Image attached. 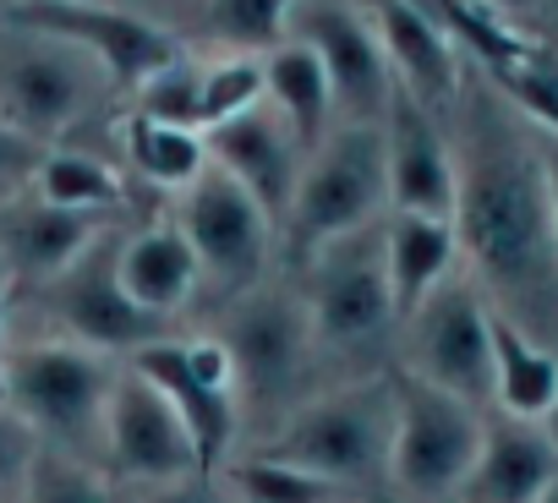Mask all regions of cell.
<instances>
[{"mask_svg":"<svg viewBox=\"0 0 558 503\" xmlns=\"http://www.w3.org/2000/svg\"><path fill=\"white\" fill-rule=\"evenodd\" d=\"M454 154V241L487 312L558 356V224L542 148L493 94L465 99Z\"/></svg>","mask_w":558,"mask_h":503,"instance_id":"6da1fadb","label":"cell"},{"mask_svg":"<svg viewBox=\"0 0 558 503\" xmlns=\"http://www.w3.org/2000/svg\"><path fill=\"white\" fill-rule=\"evenodd\" d=\"M214 340L225 345L230 372H235V421H241V432H257V443L274 438L279 427H286V416L313 394V383L324 372L302 285L263 280L246 296L225 302V318H219Z\"/></svg>","mask_w":558,"mask_h":503,"instance_id":"7a4b0ae2","label":"cell"},{"mask_svg":"<svg viewBox=\"0 0 558 503\" xmlns=\"http://www.w3.org/2000/svg\"><path fill=\"white\" fill-rule=\"evenodd\" d=\"M307 318L318 340V367L345 378H373L378 356L400 334V307L389 291V258H384V219L318 246L307 258Z\"/></svg>","mask_w":558,"mask_h":503,"instance_id":"3957f363","label":"cell"},{"mask_svg":"<svg viewBox=\"0 0 558 503\" xmlns=\"http://www.w3.org/2000/svg\"><path fill=\"white\" fill-rule=\"evenodd\" d=\"M389 449H395V372L345 378L313 389L274 438H263L252 454L286 459L340 492L389 481Z\"/></svg>","mask_w":558,"mask_h":503,"instance_id":"277c9868","label":"cell"},{"mask_svg":"<svg viewBox=\"0 0 558 503\" xmlns=\"http://www.w3.org/2000/svg\"><path fill=\"white\" fill-rule=\"evenodd\" d=\"M121 361L99 356L77 340H17L7 345V389L12 416L34 427L45 449L83 454L105 465V405Z\"/></svg>","mask_w":558,"mask_h":503,"instance_id":"5b68a950","label":"cell"},{"mask_svg":"<svg viewBox=\"0 0 558 503\" xmlns=\"http://www.w3.org/2000/svg\"><path fill=\"white\" fill-rule=\"evenodd\" d=\"M389 208V137L373 121H345L340 132H324V143L307 154L286 235L296 258H313L318 246L356 235L378 224Z\"/></svg>","mask_w":558,"mask_h":503,"instance_id":"8992f818","label":"cell"},{"mask_svg":"<svg viewBox=\"0 0 558 503\" xmlns=\"http://www.w3.org/2000/svg\"><path fill=\"white\" fill-rule=\"evenodd\" d=\"M395 372V449H389V487L405 503H454L476 449H482V427L487 416L400 367Z\"/></svg>","mask_w":558,"mask_h":503,"instance_id":"52a82bcc","label":"cell"},{"mask_svg":"<svg viewBox=\"0 0 558 503\" xmlns=\"http://www.w3.org/2000/svg\"><path fill=\"white\" fill-rule=\"evenodd\" d=\"M395 345H400L395 356L400 372L476 410L493 405V312L465 274H449L416 312H405Z\"/></svg>","mask_w":558,"mask_h":503,"instance_id":"ba28073f","label":"cell"},{"mask_svg":"<svg viewBox=\"0 0 558 503\" xmlns=\"http://www.w3.org/2000/svg\"><path fill=\"white\" fill-rule=\"evenodd\" d=\"M175 230L186 235L197 274L208 291H219L225 302L246 296L252 285L268 280V258H274V224L268 213L246 197L241 181H230L219 164H208L186 192H181V219Z\"/></svg>","mask_w":558,"mask_h":503,"instance_id":"9c48e42d","label":"cell"},{"mask_svg":"<svg viewBox=\"0 0 558 503\" xmlns=\"http://www.w3.org/2000/svg\"><path fill=\"white\" fill-rule=\"evenodd\" d=\"M116 263H121V235L99 230L83 246V258L45 285V302H50V318H56L61 340H77V345H88L99 356L132 361L137 351H148L159 340H175V323L143 312L121 291V269Z\"/></svg>","mask_w":558,"mask_h":503,"instance_id":"30bf717a","label":"cell"},{"mask_svg":"<svg viewBox=\"0 0 558 503\" xmlns=\"http://www.w3.org/2000/svg\"><path fill=\"white\" fill-rule=\"evenodd\" d=\"M132 367L175 405V416L192 432L197 449V470L203 476H225V465L235 459L241 443V421H235V372L230 356L214 334L197 340H159L148 351L132 356Z\"/></svg>","mask_w":558,"mask_h":503,"instance_id":"8fae6325","label":"cell"},{"mask_svg":"<svg viewBox=\"0 0 558 503\" xmlns=\"http://www.w3.org/2000/svg\"><path fill=\"white\" fill-rule=\"evenodd\" d=\"M286 39L318 56L329 77V99L335 110H345V121L384 126L395 99V66L362 0H296L286 17Z\"/></svg>","mask_w":558,"mask_h":503,"instance_id":"7c38bea8","label":"cell"},{"mask_svg":"<svg viewBox=\"0 0 558 503\" xmlns=\"http://www.w3.org/2000/svg\"><path fill=\"white\" fill-rule=\"evenodd\" d=\"M99 88L105 66L66 39L39 34L34 45L0 56V121L34 143H50L66 126H77V115L99 99Z\"/></svg>","mask_w":558,"mask_h":503,"instance_id":"4fadbf2b","label":"cell"},{"mask_svg":"<svg viewBox=\"0 0 558 503\" xmlns=\"http://www.w3.org/2000/svg\"><path fill=\"white\" fill-rule=\"evenodd\" d=\"M105 465L137 492L203 476L186 421L132 361H121L110 405H105Z\"/></svg>","mask_w":558,"mask_h":503,"instance_id":"5bb4252c","label":"cell"},{"mask_svg":"<svg viewBox=\"0 0 558 503\" xmlns=\"http://www.w3.org/2000/svg\"><path fill=\"white\" fill-rule=\"evenodd\" d=\"M203 148L230 181L246 186V197L268 213L274 230H286L296 186H302V170H307V154H313L286 115L263 99L257 110H246V115H235L225 126H208Z\"/></svg>","mask_w":558,"mask_h":503,"instance_id":"9a60e30c","label":"cell"},{"mask_svg":"<svg viewBox=\"0 0 558 503\" xmlns=\"http://www.w3.org/2000/svg\"><path fill=\"white\" fill-rule=\"evenodd\" d=\"M23 23L39 28L45 39H66V45L88 50L105 66V77H126V83H148L154 72L181 61L170 34H159L154 23H137L126 12H110V7H83V0H28Z\"/></svg>","mask_w":558,"mask_h":503,"instance_id":"2e32d148","label":"cell"},{"mask_svg":"<svg viewBox=\"0 0 558 503\" xmlns=\"http://www.w3.org/2000/svg\"><path fill=\"white\" fill-rule=\"evenodd\" d=\"M389 137V203L400 213H427V219H454V154L449 137L438 132L433 110H422L400 83L384 115Z\"/></svg>","mask_w":558,"mask_h":503,"instance_id":"e0dca14e","label":"cell"},{"mask_svg":"<svg viewBox=\"0 0 558 503\" xmlns=\"http://www.w3.org/2000/svg\"><path fill=\"white\" fill-rule=\"evenodd\" d=\"M553 481H558V454H553L542 421L487 416L476 465L454 503H542V492Z\"/></svg>","mask_w":558,"mask_h":503,"instance_id":"ac0fdd59","label":"cell"},{"mask_svg":"<svg viewBox=\"0 0 558 503\" xmlns=\"http://www.w3.org/2000/svg\"><path fill=\"white\" fill-rule=\"evenodd\" d=\"M367 17L384 39V56L389 66L400 72L395 83L422 105V110H438L460 94V72H454V50H449V34L433 12H422L416 0H367Z\"/></svg>","mask_w":558,"mask_h":503,"instance_id":"d6986e66","label":"cell"},{"mask_svg":"<svg viewBox=\"0 0 558 503\" xmlns=\"http://www.w3.org/2000/svg\"><path fill=\"white\" fill-rule=\"evenodd\" d=\"M99 235V213L88 208H56V203H28L7 219V230H0V269L12 274H28L39 285H50L56 274H66L83 246Z\"/></svg>","mask_w":558,"mask_h":503,"instance_id":"ffe728a7","label":"cell"},{"mask_svg":"<svg viewBox=\"0 0 558 503\" xmlns=\"http://www.w3.org/2000/svg\"><path fill=\"white\" fill-rule=\"evenodd\" d=\"M116 269H121V291H126L143 312L170 318V323H175V312H181V307L197 296V285H203L197 258H192V246H186V235H181L175 224H154V230H143V235H126Z\"/></svg>","mask_w":558,"mask_h":503,"instance_id":"44dd1931","label":"cell"},{"mask_svg":"<svg viewBox=\"0 0 558 503\" xmlns=\"http://www.w3.org/2000/svg\"><path fill=\"white\" fill-rule=\"evenodd\" d=\"M384 258H389V291L400 318L416 312L449 274L460 258L454 241V219H427V213H384Z\"/></svg>","mask_w":558,"mask_h":503,"instance_id":"7402d4cb","label":"cell"},{"mask_svg":"<svg viewBox=\"0 0 558 503\" xmlns=\"http://www.w3.org/2000/svg\"><path fill=\"white\" fill-rule=\"evenodd\" d=\"M558 394V356L493 318V405L520 421H542Z\"/></svg>","mask_w":558,"mask_h":503,"instance_id":"603a6c76","label":"cell"},{"mask_svg":"<svg viewBox=\"0 0 558 503\" xmlns=\"http://www.w3.org/2000/svg\"><path fill=\"white\" fill-rule=\"evenodd\" d=\"M263 72H268V105L296 126V137H302L307 148H318V143H324V121H329V110H335L329 77H324L318 56H313L307 45L286 39L279 50H268Z\"/></svg>","mask_w":558,"mask_h":503,"instance_id":"cb8c5ba5","label":"cell"},{"mask_svg":"<svg viewBox=\"0 0 558 503\" xmlns=\"http://www.w3.org/2000/svg\"><path fill=\"white\" fill-rule=\"evenodd\" d=\"M17 503H137V487H126L110 465L83 459V454H61L45 449L34 454Z\"/></svg>","mask_w":558,"mask_h":503,"instance_id":"d4e9b609","label":"cell"},{"mask_svg":"<svg viewBox=\"0 0 558 503\" xmlns=\"http://www.w3.org/2000/svg\"><path fill=\"white\" fill-rule=\"evenodd\" d=\"M225 487L235 492V503H340L345 492L286 465V459H268V454H235L225 465Z\"/></svg>","mask_w":558,"mask_h":503,"instance_id":"484cf974","label":"cell"},{"mask_svg":"<svg viewBox=\"0 0 558 503\" xmlns=\"http://www.w3.org/2000/svg\"><path fill=\"white\" fill-rule=\"evenodd\" d=\"M132 159L148 181L159 186H192L203 170H208V148H203V132H181V126H159V121H132Z\"/></svg>","mask_w":558,"mask_h":503,"instance_id":"4316f807","label":"cell"},{"mask_svg":"<svg viewBox=\"0 0 558 503\" xmlns=\"http://www.w3.org/2000/svg\"><path fill=\"white\" fill-rule=\"evenodd\" d=\"M39 197L56 208H88L105 213L121 197V181L110 175V164L88 159V154H50L39 170Z\"/></svg>","mask_w":558,"mask_h":503,"instance_id":"83f0119b","label":"cell"},{"mask_svg":"<svg viewBox=\"0 0 558 503\" xmlns=\"http://www.w3.org/2000/svg\"><path fill=\"white\" fill-rule=\"evenodd\" d=\"M263 88H268V72L252 56H235V61L208 66L203 72V132L208 126H225V121H235L246 110H257L263 105Z\"/></svg>","mask_w":558,"mask_h":503,"instance_id":"f1b7e54d","label":"cell"},{"mask_svg":"<svg viewBox=\"0 0 558 503\" xmlns=\"http://www.w3.org/2000/svg\"><path fill=\"white\" fill-rule=\"evenodd\" d=\"M143 88V121L159 126H181V132H203V72L186 61H170L165 72H154Z\"/></svg>","mask_w":558,"mask_h":503,"instance_id":"f546056e","label":"cell"},{"mask_svg":"<svg viewBox=\"0 0 558 503\" xmlns=\"http://www.w3.org/2000/svg\"><path fill=\"white\" fill-rule=\"evenodd\" d=\"M291 7H296V0H214L208 23H214L230 45H246V50L268 45V50H279V45H286V17H291Z\"/></svg>","mask_w":558,"mask_h":503,"instance_id":"4dcf8cb0","label":"cell"},{"mask_svg":"<svg viewBox=\"0 0 558 503\" xmlns=\"http://www.w3.org/2000/svg\"><path fill=\"white\" fill-rule=\"evenodd\" d=\"M34 454H39L34 427H28L23 416H12V410H0V503H17Z\"/></svg>","mask_w":558,"mask_h":503,"instance_id":"1f68e13d","label":"cell"},{"mask_svg":"<svg viewBox=\"0 0 558 503\" xmlns=\"http://www.w3.org/2000/svg\"><path fill=\"white\" fill-rule=\"evenodd\" d=\"M45 143H34V137H23L17 126H7L0 121V192H17L28 175H39L45 170Z\"/></svg>","mask_w":558,"mask_h":503,"instance_id":"d6a6232c","label":"cell"},{"mask_svg":"<svg viewBox=\"0 0 558 503\" xmlns=\"http://www.w3.org/2000/svg\"><path fill=\"white\" fill-rule=\"evenodd\" d=\"M137 503H235V492L225 487V476H186V481L143 487Z\"/></svg>","mask_w":558,"mask_h":503,"instance_id":"836d02e7","label":"cell"},{"mask_svg":"<svg viewBox=\"0 0 558 503\" xmlns=\"http://www.w3.org/2000/svg\"><path fill=\"white\" fill-rule=\"evenodd\" d=\"M542 170H547V197H553V224H558V143L542 148Z\"/></svg>","mask_w":558,"mask_h":503,"instance_id":"e575fe53","label":"cell"},{"mask_svg":"<svg viewBox=\"0 0 558 503\" xmlns=\"http://www.w3.org/2000/svg\"><path fill=\"white\" fill-rule=\"evenodd\" d=\"M542 432H547V443H553V454H558V394H553V405H547V416H542Z\"/></svg>","mask_w":558,"mask_h":503,"instance_id":"d590c367","label":"cell"},{"mask_svg":"<svg viewBox=\"0 0 558 503\" xmlns=\"http://www.w3.org/2000/svg\"><path fill=\"white\" fill-rule=\"evenodd\" d=\"M0 410H12V389H7V345H0Z\"/></svg>","mask_w":558,"mask_h":503,"instance_id":"8d00e7d4","label":"cell"},{"mask_svg":"<svg viewBox=\"0 0 558 503\" xmlns=\"http://www.w3.org/2000/svg\"><path fill=\"white\" fill-rule=\"evenodd\" d=\"M7 318H12V302H7V285H0V340H7Z\"/></svg>","mask_w":558,"mask_h":503,"instance_id":"74e56055","label":"cell"},{"mask_svg":"<svg viewBox=\"0 0 558 503\" xmlns=\"http://www.w3.org/2000/svg\"><path fill=\"white\" fill-rule=\"evenodd\" d=\"M482 7H525V0H482Z\"/></svg>","mask_w":558,"mask_h":503,"instance_id":"f35d334b","label":"cell"},{"mask_svg":"<svg viewBox=\"0 0 558 503\" xmlns=\"http://www.w3.org/2000/svg\"><path fill=\"white\" fill-rule=\"evenodd\" d=\"M542 503H558V481H553V487H547V492H542Z\"/></svg>","mask_w":558,"mask_h":503,"instance_id":"ab89813d","label":"cell"},{"mask_svg":"<svg viewBox=\"0 0 558 503\" xmlns=\"http://www.w3.org/2000/svg\"><path fill=\"white\" fill-rule=\"evenodd\" d=\"M0 7H28V0H0Z\"/></svg>","mask_w":558,"mask_h":503,"instance_id":"60d3db41","label":"cell"},{"mask_svg":"<svg viewBox=\"0 0 558 503\" xmlns=\"http://www.w3.org/2000/svg\"><path fill=\"white\" fill-rule=\"evenodd\" d=\"M83 7H99V0H83Z\"/></svg>","mask_w":558,"mask_h":503,"instance_id":"b9f144b4","label":"cell"},{"mask_svg":"<svg viewBox=\"0 0 558 503\" xmlns=\"http://www.w3.org/2000/svg\"><path fill=\"white\" fill-rule=\"evenodd\" d=\"M0 285H7V269H0Z\"/></svg>","mask_w":558,"mask_h":503,"instance_id":"7bdbcfd3","label":"cell"}]
</instances>
